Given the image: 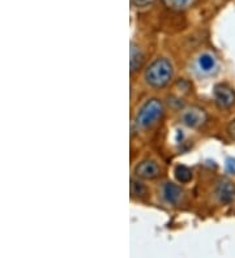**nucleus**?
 <instances>
[{
  "label": "nucleus",
  "mask_w": 235,
  "mask_h": 258,
  "mask_svg": "<svg viewBox=\"0 0 235 258\" xmlns=\"http://www.w3.org/2000/svg\"><path fill=\"white\" fill-rule=\"evenodd\" d=\"M227 133H229V136L231 137V140L235 141V120H232L231 123L229 124V126H227Z\"/></svg>",
  "instance_id": "15"
},
{
  "label": "nucleus",
  "mask_w": 235,
  "mask_h": 258,
  "mask_svg": "<svg viewBox=\"0 0 235 258\" xmlns=\"http://www.w3.org/2000/svg\"><path fill=\"white\" fill-rule=\"evenodd\" d=\"M131 193L136 197H143L147 193V188L143 183H140L138 180H132L131 181Z\"/></svg>",
  "instance_id": "12"
},
{
  "label": "nucleus",
  "mask_w": 235,
  "mask_h": 258,
  "mask_svg": "<svg viewBox=\"0 0 235 258\" xmlns=\"http://www.w3.org/2000/svg\"><path fill=\"white\" fill-rule=\"evenodd\" d=\"M163 113V106L158 99H151L140 108L136 115V124L138 128L147 129L161 119Z\"/></svg>",
  "instance_id": "2"
},
{
  "label": "nucleus",
  "mask_w": 235,
  "mask_h": 258,
  "mask_svg": "<svg viewBox=\"0 0 235 258\" xmlns=\"http://www.w3.org/2000/svg\"><path fill=\"white\" fill-rule=\"evenodd\" d=\"M129 67H131V72L135 73L138 71L144 63V55L141 52L140 48L135 43H131V52H129Z\"/></svg>",
  "instance_id": "8"
},
{
  "label": "nucleus",
  "mask_w": 235,
  "mask_h": 258,
  "mask_svg": "<svg viewBox=\"0 0 235 258\" xmlns=\"http://www.w3.org/2000/svg\"><path fill=\"white\" fill-rule=\"evenodd\" d=\"M136 176L141 179H154L160 175V167L157 166L156 162L153 161H144L137 164L135 168Z\"/></svg>",
  "instance_id": "6"
},
{
  "label": "nucleus",
  "mask_w": 235,
  "mask_h": 258,
  "mask_svg": "<svg viewBox=\"0 0 235 258\" xmlns=\"http://www.w3.org/2000/svg\"><path fill=\"white\" fill-rule=\"evenodd\" d=\"M132 6L136 8H147V7L152 6L156 0H131Z\"/></svg>",
  "instance_id": "13"
},
{
  "label": "nucleus",
  "mask_w": 235,
  "mask_h": 258,
  "mask_svg": "<svg viewBox=\"0 0 235 258\" xmlns=\"http://www.w3.org/2000/svg\"><path fill=\"white\" fill-rule=\"evenodd\" d=\"M172 66L167 59H157L145 71V81L152 88H163L172 79Z\"/></svg>",
  "instance_id": "1"
},
{
  "label": "nucleus",
  "mask_w": 235,
  "mask_h": 258,
  "mask_svg": "<svg viewBox=\"0 0 235 258\" xmlns=\"http://www.w3.org/2000/svg\"><path fill=\"white\" fill-rule=\"evenodd\" d=\"M216 195L222 204H231L235 199V186L229 180H221L216 188Z\"/></svg>",
  "instance_id": "5"
},
{
  "label": "nucleus",
  "mask_w": 235,
  "mask_h": 258,
  "mask_svg": "<svg viewBox=\"0 0 235 258\" xmlns=\"http://www.w3.org/2000/svg\"><path fill=\"white\" fill-rule=\"evenodd\" d=\"M183 123L190 128H199V126L204 125L207 123L208 115L203 108L198 107V106H192L191 108H188L182 116Z\"/></svg>",
  "instance_id": "4"
},
{
  "label": "nucleus",
  "mask_w": 235,
  "mask_h": 258,
  "mask_svg": "<svg viewBox=\"0 0 235 258\" xmlns=\"http://www.w3.org/2000/svg\"><path fill=\"white\" fill-rule=\"evenodd\" d=\"M162 2L170 10L183 11L187 10L188 7H191L195 0H162Z\"/></svg>",
  "instance_id": "10"
},
{
  "label": "nucleus",
  "mask_w": 235,
  "mask_h": 258,
  "mask_svg": "<svg viewBox=\"0 0 235 258\" xmlns=\"http://www.w3.org/2000/svg\"><path fill=\"white\" fill-rule=\"evenodd\" d=\"M226 170H227V172L235 175V159L229 158V159L226 161Z\"/></svg>",
  "instance_id": "14"
},
{
  "label": "nucleus",
  "mask_w": 235,
  "mask_h": 258,
  "mask_svg": "<svg viewBox=\"0 0 235 258\" xmlns=\"http://www.w3.org/2000/svg\"><path fill=\"white\" fill-rule=\"evenodd\" d=\"M199 68L203 72H212L216 68V59L213 55L210 54H203L199 57Z\"/></svg>",
  "instance_id": "9"
},
{
  "label": "nucleus",
  "mask_w": 235,
  "mask_h": 258,
  "mask_svg": "<svg viewBox=\"0 0 235 258\" xmlns=\"http://www.w3.org/2000/svg\"><path fill=\"white\" fill-rule=\"evenodd\" d=\"M163 197H165V200H166L169 204H172V205H176L179 201H180V199H182V189H180V186H178L176 184L174 183H166L165 185H163Z\"/></svg>",
  "instance_id": "7"
},
{
  "label": "nucleus",
  "mask_w": 235,
  "mask_h": 258,
  "mask_svg": "<svg viewBox=\"0 0 235 258\" xmlns=\"http://www.w3.org/2000/svg\"><path fill=\"white\" fill-rule=\"evenodd\" d=\"M174 173H175V179L178 180L179 183L182 184L188 183V181H191L192 179L191 170L185 166H176Z\"/></svg>",
  "instance_id": "11"
},
{
  "label": "nucleus",
  "mask_w": 235,
  "mask_h": 258,
  "mask_svg": "<svg viewBox=\"0 0 235 258\" xmlns=\"http://www.w3.org/2000/svg\"><path fill=\"white\" fill-rule=\"evenodd\" d=\"M214 99L218 107L229 108L235 103V92L226 84H218L214 86Z\"/></svg>",
  "instance_id": "3"
}]
</instances>
